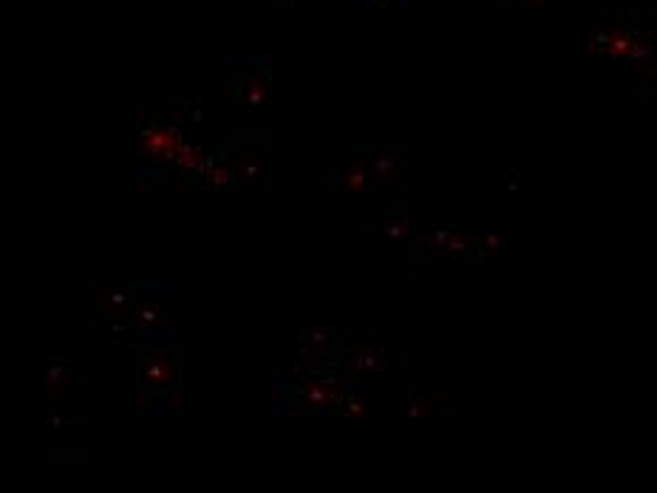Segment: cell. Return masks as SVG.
Returning <instances> with one entry per match:
<instances>
[{"label": "cell", "instance_id": "6da1fadb", "mask_svg": "<svg viewBox=\"0 0 657 493\" xmlns=\"http://www.w3.org/2000/svg\"><path fill=\"white\" fill-rule=\"evenodd\" d=\"M145 380H148L151 386H162V383L170 380V372H168L165 366H159L156 360H148V366H145Z\"/></svg>", "mask_w": 657, "mask_h": 493}]
</instances>
